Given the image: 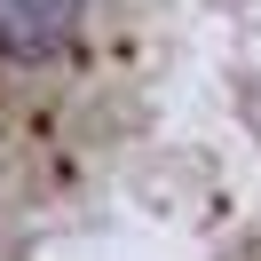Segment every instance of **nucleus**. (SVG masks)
Segmentation results:
<instances>
[{"mask_svg":"<svg viewBox=\"0 0 261 261\" xmlns=\"http://www.w3.org/2000/svg\"><path fill=\"white\" fill-rule=\"evenodd\" d=\"M87 0H0V56H48L71 40Z\"/></svg>","mask_w":261,"mask_h":261,"instance_id":"1","label":"nucleus"}]
</instances>
